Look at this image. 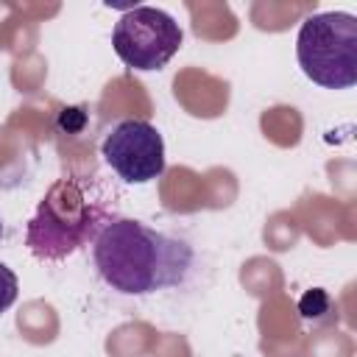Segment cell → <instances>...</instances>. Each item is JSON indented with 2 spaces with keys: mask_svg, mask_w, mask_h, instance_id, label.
<instances>
[{
  "mask_svg": "<svg viewBox=\"0 0 357 357\" xmlns=\"http://www.w3.org/2000/svg\"><path fill=\"white\" fill-rule=\"evenodd\" d=\"M329 307H332V301H329V296H326L321 287L307 290V293L301 296V301H298L301 318H321V315L329 312Z\"/></svg>",
  "mask_w": 357,
  "mask_h": 357,
  "instance_id": "6",
  "label": "cell"
},
{
  "mask_svg": "<svg viewBox=\"0 0 357 357\" xmlns=\"http://www.w3.org/2000/svg\"><path fill=\"white\" fill-rule=\"evenodd\" d=\"M184 42L181 25L156 6H134L120 14L112 31V47L131 70H162Z\"/></svg>",
  "mask_w": 357,
  "mask_h": 357,
  "instance_id": "4",
  "label": "cell"
},
{
  "mask_svg": "<svg viewBox=\"0 0 357 357\" xmlns=\"http://www.w3.org/2000/svg\"><path fill=\"white\" fill-rule=\"evenodd\" d=\"M103 162L126 184H148L165 173V139L148 120H120L100 142Z\"/></svg>",
  "mask_w": 357,
  "mask_h": 357,
  "instance_id": "5",
  "label": "cell"
},
{
  "mask_svg": "<svg viewBox=\"0 0 357 357\" xmlns=\"http://www.w3.org/2000/svg\"><path fill=\"white\" fill-rule=\"evenodd\" d=\"M98 276L123 296H151L184 282L192 248L142 220L112 218L92 240Z\"/></svg>",
  "mask_w": 357,
  "mask_h": 357,
  "instance_id": "1",
  "label": "cell"
},
{
  "mask_svg": "<svg viewBox=\"0 0 357 357\" xmlns=\"http://www.w3.org/2000/svg\"><path fill=\"white\" fill-rule=\"evenodd\" d=\"M0 237H3V220H0Z\"/></svg>",
  "mask_w": 357,
  "mask_h": 357,
  "instance_id": "8",
  "label": "cell"
},
{
  "mask_svg": "<svg viewBox=\"0 0 357 357\" xmlns=\"http://www.w3.org/2000/svg\"><path fill=\"white\" fill-rule=\"evenodd\" d=\"M112 220L103 204L92 201L89 190L78 178H59L39 201L28 220L25 245L36 259H64L92 243L98 231Z\"/></svg>",
  "mask_w": 357,
  "mask_h": 357,
  "instance_id": "2",
  "label": "cell"
},
{
  "mask_svg": "<svg viewBox=\"0 0 357 357\" xmlns=\"http://www.w3.org/2000/svg\"><path fill=\"white\" fill-rule=\"evenodd\" d=\"M17 296H20V279H17V273L6 262H0V315L17 301Z\"/></svg>",
  "mask_w": 357,
  "mask_h": 357,
  "instance_id": "7",
  "label": "cell"
},
{
  "mask_svg": "<svg viewBox=\"0 0 357 357\" xmlns=\"http://www.w3.org/2000/svg\"><path fill=\"white\" fill-rule=\"evenodd\" d=\"M301 73L324 89L357 84V17L349 11L310 14L296 36Z\"/></svg>",
  "mask_w": 357,
  "mask_h": 357,
  "instance_id": "3",
  "label": "cell"
}]
</instances>
